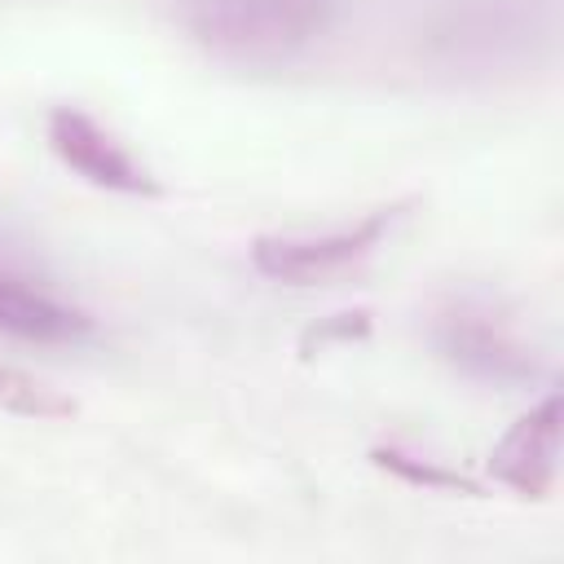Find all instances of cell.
<instances>
[{
  "label": "cell",
  "instance_id": "8992f818",
  "mask_svg": "<svg viewBox=\"0 0 564 564\" xmlns=\"http://www.w3.org/2000/svg\"><path fill=\"white\" fill-rule=\"evenodd\" d=\"M0 335L4 339H18V344H84L93 335V317L62 300L57 291L13 273V269H0Z\"/></svg>",
  "mask_w": 564,
  "mask_h": 564
},
{
  "label": "cell",
  "instance_id": "9c48e42d",
  "mask_svg": "<svg viewBox=\"0 0 564 564\" xmlns=\"http://www.w3.org/2000/svg\"><path fill=\"white\" fill-rule=\"evenodd\" d=\"M366 326H370V313H339L335 322H326L322 330H308V339H304V348H322L326 339H357V335H366Z\"/></svg>",
  "mask_w": 564,
  "mask_h": 564
},
{
  "label": "cell",
  "instance_id": "3957f363",
  "mask_svg": "<svg viewBox=\"0 0 564 564\" xmlns=\"http://www.w3.org/2000/svg\"><path fill=\"white\" fill-rule=\"evenodd\" d=\"M414 203L419 198L383 203V207L366 212L361 220L326 229V234H260L251 242V264H256V273L286 282V286L339 282L383 247V238L410 216Z\"/></svg>",
  "mask_w": 564,
  "mask_h": 564
},
{
  "label": "cell",
  "instance_id": "ba28073f",
  "mask_svg": "<svg viewBox=\"0 0 564 564\" xmlns=\"http://www.w3.org/2000/svg\"><path fill=\"white\" fill-rule=\"evenodd\" d=\"M375 463L388 467V471H397V476L410 480V485H423V489H454V494H476V489H480V485L467 480L463 471L423 463V458H414V454H405V449H397V445H379V449H375Z\"/></svg>",
  "mask_w": 564,
  "mask_h": 564
},
{
  "label": "cell",
  "instance_id": "52a82bcc",
  "mask_svg": "<svg viewBox=\"0 0 564 564\" xmlns=\"http://www.w3.org/2000/svg\"><path fill=\"white\" fill-rule=\"evenodd\" d=\"M0 410L22 414V419H66V414H75V401L62 397L57 388L40 383L26 370L0 366Z\"/></svg>",
  "mask_w": 564,
  "mask_h": 564
},
{
  "label": "cell",
  "instance_id": "5b68a950",
  "mask_svg": "<svg viewBox=\"0 0 564 564\" xmlns=\"http://www.w3.org/2000/svg\"><path fill=\"white\" fill-rule=\"evenodd\" d=\"M485 471L520 498H546L560 471V392H546L489 449Z\"/></svg>",
  "mask_w": 564,
  "mask_h": 564
},
{
  "label": "cell",
  "instance_id": "277c9868",
  "mask_svg": "<svg viewBox=\"0 0 564 564\" xmlns=\"http://www.w3.org/2000/svg\"><path fill=\"white\" fill-rule=\"evenodd\" d=\"M48 150L88 185L110 189V194H132V198H154L163 185L159 176L88 110L79 106H53L44 119Z\"/></svg>",
  "mask_w": 564,
  "mask_h": 564
},
{
  "label": "cell",
  "instance_id": "6da1fadb",
  "mask_svg": "<svg viewBox=\"0 0 564 564\" xmlns=\"http://www.w3.org/2000/svg\"><path fill=\"white\" fill-rule=\"evenodd\" d=\"M198 48L234 66H286L322 40L335 0H176Z\"/></svg>",
  "mask_w": 564,
  "mask_h": 564
},
{
  "label": "cell",
  "instance_id": "7a4b0ae2",
  "mask_svg": "<svg viewBox=\"0 0 564 564\" xmlns=\"http://www.w3.org/2000/svg\"><path fill=\"white\" fill-rule=\"evenodd\" d=\"M427 339L441 361L476 383L524 388L542 370L538 348L520 326V313L489 291L445 295L427 317Z\"/></svg>",
  "mask_w": 564,
  "mask_h": 564
}]
</instances>
